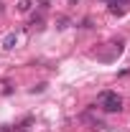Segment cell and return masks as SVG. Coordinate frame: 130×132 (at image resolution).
Masks as SVG:
<instances>
[{"mask_svg":"<svg viewBox=\"0 0 130 132\" xmlns=\"http://www.w3.org/2000/svg\"><path fill=\"white\" fill-rule=\"evenodd\" d=\"M16 43H18V36H16V33H8V36H5V41H3V46H5L8 51L16 48Z\"/></svg>","mask_w":130,"mask_h":132,"instance_id":"obj_2","label":"cell"},{"mask_svg":"<svg viewBox=\"0 0 130 132\" xmlns=\"http://www.w3.org/2000/svg\"><path fill=\"white\" fill-rule=\"evenodd\" d=\"M18 10L20 13H28L31 10V0H18Z\"/></svg>","mask_w":130,"mask_h":132,"instance_id":"obj_4","label":"cell"},{"mask_svg":"<svg viewBox=\"0 0 130 132\" xmlns=\"http://www.w3.org/2000/svg\"><path fill=\"white\" fill-rule=\"evenodd\" d=\"M31 125H33V119L28 117V119H23V122L16 127V132H28V130H31Z\"/></svg>","mask_w":130,"mask_h":132,"instance_id":"obj_3","label":"cell"},{"mask_svg":"<svg viewBox=\"0 0 130 132\" xmlns=\"http://www.w3.org/2000/svg\"><path fill=\"white\" fill-rule=\"evenodd\" d=\"M107 3H110L112 8H117V5H122V10H125V8L130 5V0H107Z\"/></svg>","mask_w":130,"mask_h":132,"instance_id":"obj_5","label":"cell"},{"mask_svg":"<svg viewBox=\"0 0 130 132\" xmlns=\"http://www.w3.org/2000/svg\"><path fill=\"white\" fill-rule=\"evenodd\" d=\"M99 104H102L105 112H120L122 109V99L115 92H99Z\"/></svg>","mask_w":130,"mask_h":132,"instance_id":"obj_1","label":"cell"},{"mask_svg":"<svg viewBox=\"0 0 130 132\" xmlns=\"http://www.w3.org/2000/svg\"><path fill=\"white\" fill-rule=\"evenodd\" d=\"M0 10H3V8H0Z\"/></svg>","mask_w":130,"mask_h":132,"instance_id":"obj_6","label":"cell"}]
</instances>
